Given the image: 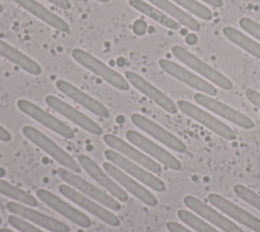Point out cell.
Returning <instances> with one entry per match:
<instances>
[{
	"label": "cell",
	"instance_id": "37",
	"mask_svg": "<svg viewBox=\"0 0 260 232\" xmlns=\"http://www.w3.org/2000/svg\"><path fill=\"white\" fill-rule=\"evenodd\" d=\"M11 139H12L11 133L7 129H5L3 126L0 125V140L7 142V141H10Z\"/></svg>",
	"mask_w": 260,
	"mask_h": 232
},
{
	"label": "cell",
	"instance_id": "9",
	"mask_svg": "<svg viewBox=\"0 0 260 232\" xmlns=\"http://www.w3.org/2000/svg\"><path fill=\"white\" fill-rule=\"evenodd\" d=\"M6 209L13 215H16L22 219L30 221L51 232H70L69 226L65 223L45 215L32 208H28L23 204L17 201H7Z\"/></svg>",
	"mask_w": 260,
	"mask_h": 232
},
{
	"label": "cell",
	"instance_id": "25",
	"mask_svg": "<svg viewBox=\"0 0 260 232\" xmlns=\"http://www.w3.org/2000/svg\"><path fill=\"white\" fill-rule=\"evenodd\" d=\"M150 3H152L154 6L158 7L160 10L165 11L167 14L171 15L173 19L175 18L176 21H178L180 24H183L187 28L198 32L200 31V23L191 15L186 13L184 10L173 4L170 0H148Z\"/></svg>",
	"mask_w": 260,
	"mask_h": 232
},
{
	"label": "cell",
	"instance_id": "17",
	"mask_svg": "<svg viewBox=\"0 0 260 232\" xmlns=\"http://www.w3.org/2000/svg\"><path fill=\"white\" fill-rule=\"evenodd\" d=\"M77 161L83 170L98 183H100L107 191H109L115 198L125 202L128 200L127 192L115 181L113 180L108 173H105L102 168L88 156L78 155Z\"/></svg>",
	"mask_w": 260,
	"mask_h": 232
},
{
	"label": "cell",
	"instance_id": "31",
	"mask_svg": "<svg viewBox=\"0 0 260 232\" xmlns=\"http://www.w3.org/2000/svg\"><path fill=\"white\" fill-rule=\"evenodd\" d=\"M234 192L244 201L260 211V195L255 191L243 184H236L234 186Z\"/></svg>",
	"mask_w": 260,
	"mask_h": 232
},
{
	"label": "cell",
	"instance_id": "21",
	"mask_svg": "<svg viewBox=\"0 0 260 232\" xmlns=\"http://www.w3.org/2000/svg\"><path fill=\"white\" fill-rule=\"evenodd\" d=\"M125 78L136 90H138L144 96H146L147 98L152 100L156 105H158L165 111H167L171 114H176L178 112L177 104H175L169 97H167L165 94H162L158 89H156L154 85H152L150 82H148L146 79H144L139 74H137L133 71H126Z\"/></svg>",
	"mask_w": 260,
	"mask_h": 232
},
{
	"label": "cell",
	"instance_id": "6",
	"mask_svg": "<svg viewBox=\"0 0 260 232\" xmlns=\"http://www.w3.org/2000/svg\"><path fill=\"white\" fill-rule=\"evenodd\" d=\"M58 189L62 195H64L77 206L83 208L85 211L89 212L91 215L105 222L106 224L112 227H118L120 225V220L117 216L111 213L108 209L102 207V205L95 202V200L90 199L80 191H77V189L67 184H60L58 186Z\"/></svg>",
	"mask_w": 260,
	"mask_h": 232
},
{
	"label": "cell",
	"instance_id": "39",
	"mask_svg": "<svg viewBox=\"0 0 260 232\" xmlns=\"http://www.w3.org/2000/svg\"><path fill=\"white\" fill-rule=\"evenodd\" d=\"M203 2L207 3L208 5L212 6V7H215V8H218V7H221L223 5V2L222 0H202Z\"/></svg>",
	"mask_w": 260,
	"mask_h": 232
},
{
	"label": "cell",
	"instance_id": "8",
	"mask_svg": "<svg viewBox=\"0 0 260 232\" xmlns=\"http://www.w3.org/2000/svg\"><path fill=\"white\" fill-rule=\"evenodd\" d=\"M17 108L27 116L31 117L36 121L40 122L47 128L53 130L54 132L58 133L59 135L65 137V138H73L74 137V131L71 127H69L67 124L53 116L52 114L46 112L36 104L31 103L30 101L20 99L16 103Z\"/></svg>",
	"mask_w": 260,
	"mask_h": 232
},
{
	"label": "cell",
	"instance_id": "43",
	"mask_svg": "<svg viewBox=\"0 0 260 232\" xmlns=\"http://www.w3.org/2000/svg\"><path fill=\"white\" fill-rule=\"evenodd\" d=\"M3 10H4V7H3V5L0 3V13H1Z\"/></svg>",
	"mask_w": 260,
	"mask_h": 232
},
{
	"label": "cell",
	"instance_id": "27",
	"mask_svg": "<svg viewBox=\"0 0 260 232\" xmlns=\"http://www.w3.org/2000/svg\"><path fill=\"white\" fill-rule=\"evenodd\" d=\"M223 36L235 45L250 53L252 56L260 60V44L244 35L242 32L233 26H224L222 28Z\"/></svg>",
	"mask_w": 260,
	"mask_h": 232
},
{
	"label": "cell",
	"instance_id": "2",
	"mask_svg": "<svg viewBox=\"0 0 260 232\" xmlns=\"http://www.w3.org/2000/svg\"><path fill=\"white\" fill-rule=\"evenodd\" d=\"M71 55L77 63H79L81 66L85 67L92 73L96 74L98 76L102 77L105 81H107L114 88L120 91L129 90V82L124 76H122L120 73H118L117 71H115L114 69H112L107 64L96 59L89 53L81 49L75 48L72 50Z\"/></svg>",
	"mask_w": 260,
	"mask_h": 232
},
{
	"label": "cell",
	"instance_id": "5",
	"mask_svg": "<svg viewBox=\"0 0 260 232\" xmlns=\"http://www.w3.org/2000/svg\"><path fill=\"white\" fill-rule=\"evenodd\" d=\"M104 155L111 163L115 164L118 168L124 170L126 173H128L131 176H133L134 178L138 179L140 182L147 185L151 189L158 191V192L166 191L167 187L162 180H160L158 177L152 175L150 172H148L144 168L138 166L133 161L126 159V157H124L120 153L108 149L104 152Z\"/></svg>",
	"mask_w": 260,
	"mask_h": 232
},
{
	"label": "cell",
	"instance_id": "24",
	"mask_svg": "<svg viewBox=\"0 0 260 232\" xmlns=\"http://www.w3.org/2000/svg\"><path fill=\"white\" fill-rule=\"evenodd\" d=\"M0 55L32 75H39L42 73L41 66L35 60L24 55L23 53H21L14 47L10 46L9 44L5 43L1 39H0Z\"/></svg>",
	"mask_w": 260,
	"mask_h": 232
},
{
	"label": "cell",
	"instance_id": "34",
	"mask_svg": "<svg viewBox=\"0 0 260 232\" xmlns=\"http://www.w3.org/2000/svg\"><path fill=\"white\" fill-rule=\"evenodd\" d=\"M245 95H246L247 99H248L254 106H256V107L260 110V94H259L257 91H255V90H253V89H251V88H248V89H246V91H245Z\"/></svg>",
	"mask_w": 260,
	"mask_h": 232
},
{
	"label": "cell",
	"instance_id": "14",
	"mask_svg": "<svg viewBox=\"0 0 260 232\" xmlns=\"http://www.w3.org/2000/svg\"><path fill=\"white\" fill-rule=\"evenodd\" d=\"M125 135L131 143H133L134 146H136L137 148H139L140 150H142L143 152H145L146 154H148L149 156L164 164L166 167L174 171L181 170L182 164L176 157H174L172 154H170L156 143L152 142L139 132L129 129L126 131Z\"/></svg>",
	"mask_w": 260,
	"mask_h": 232
},
{
	"label": "cell",
	"instance_id": "16",
	"mask_svg": "<svg viewBox=\"0 0 260 232\" xmlns=\"http://www.w3.org/2000/svg\"><path fill=\"white\" fill-rule=\"evenodd\" d=\"M184 205L193 211L198 216L207 220L209 223L213 224L217 228L221 229L224 232H244L242 228L236 225L234 222L230 221L226 217L219 214L213 208L207 206L199 198L193 195H186L183 199Z\"/></svg>",
	"mask_w": 260,
	"mask_h": 232
},
{
	"label": "cell",
	"instance_id": "13",
	"mask_svg": "<svg viewBox=\"0 0 260 232\" xmlns=\"http://www.w3.org/2000/svg\"><path fill=\"white\" fill-rule=\"evenodd\" d=\"M45 102L50 108H52L53 110H55L56 112L64 116L65 118L69 119L70 121H72L73 123H75L76 125L84 129L85 131L93 135H101L103 133V128L98 123H95L89 117L79 112L78 110H76L66 102L62 101L61 99L55 96L49 95L45 98Z\"/></svg>",
	"mask_w": 260,
	"mask_h": 232
},
{
	"label": "cell",
	"instance_id": "35",
	"mask_svg": "<svg viewBox=\"0 0 260 232\" xmlns=\"http://www.w3.org/2000/svg\"><path fill=\"white\" fill-rule=\"evenodd\" d=\"M166 227L170 232H193V231L187 229L186 227H184L183 225H181L177 222H174V221L168 222L166 224Z\"/></svg>",
	"mask_w": 260,
	"mask_h": 232
},
{
	"label": "cell",
	"instance_id": "10",
	"mask_svg": "<svg viewBox=\"0 0 260 232\" xmlns=\"http://www.w3.org/2000/svg\"><path fill=\"white\" fill-rule=\"evenodd\" d=\"M159 67L170 74L171 76L177 78L178 80L186 83L187 85L199 91L202 94H205L207 96L213 97L217 95V90L209 82L204 80L203 78L197 76L193 72L185 69L181 65L169 60L161 58L158 60Z\"/></svg>",
	"mask_w": 260,
	"mask_h": 232
},
{
	"label": "cell",
	"instance_id": "7",
	"mask_svg": "<svg viewBox=\"0 0 260 232\" xmlns=\"http://www.w3.org/2000/svg\"><path fill=\"white\" fill-rule=\"evenodd\" d=\"M177 107L184 114L191 117L195 121L203 124L208 129L218 134L219 136L229 140H234L237 138V133L234 129H232L230 126L222 123L221 121H219L217 118L213 117L211 114L207 113L206 111L191 104L190 102H187L185 100H179L177 102Z\"/></svg>",
	"mask_w": 260,
	"mask_h": 232
},
{
	"label": "cell",
	"instance_id": "12",
	"mask_svg": "<svg viewBox=\"0 0 260 232\" xmlns=\"http://www.w3.org/2000/svg\"><path fill=\"white\" fill-rule=\"evenodd\" d=\"M131 121L135 126L142 129L144 132L148 133L173 151L181 154L187 152V146L181 139L145 116L139 113H134L131 115Z\"/></svg>",
	"mask_w": 260,
	"mask_h": 232
},
{
	"label": "cell",
	"instance_id": "1",
	"mask_svg": "<svg viewBox=\"0 0 260 232\" xmlns=\"http://www.w3.org/2000/svg\"><path fill=\"white\" fill-rule=\"evenodd\" d=\"M21 131H22V134L28 140H30L34 144L42 149L44 152H46L50 157H52L55 161H57L63 167H66V169L74 173H80L81 169L77 161L73 159L68 153H66L56 142H54L51 138H49L47 135L42 133L40 130L36 129L32 126L25 125L21 128Z\"/></svg>",
	"mask_w": 260,
	"mask_h": 232
},
{
	"label": "cell",
	"instance_id": "19",
	"mask_svg": "<svg viewBox=\"0 0 260 232\" xmlns=\"http://www.w3.org/2000/svg\"><path fill=\"white\" fill-rule=\"evenodd\" d=\"M207 198L214 208L218 209L230 218L243 224L254 232H260V220L254 217L249 212L245 211L244 209L240 208L236 204L232 202L231 200L217 193H209L207 195Z\"/></svg>",
	"mask_w": 260,
	"mask_h": 232
},
{
	"label": "cell",
	"instance_id": "38",
	"mask_svg": "<svg viewBox=\"0 0 260 232\" xmlns=\"http://www.w3.org/2000/svg\"><path fill=\"white\" fill-rule=\"evenodd\" d=\"M133 30H134V32H135L136 34L142 35V34H144V32H145V30H146V24H145L144 21L138 20V21H136V22L134 23Z\"/></svg>",
	"mask_w": 260,
	"mask_h": 232
},
{
	"label": "cell",
	"instance_id": "36",
	"mask_svg": "<svg viewBox=\"0 0 260 232\" xmlns=\"http://www.w3.org/2000/svg\"><path fill=\"white\" fill-rule=\"evenodd\" d=\"M47 1L64 10H68L71 8V3L69 0H47Z\"/></svg>",
	"mask_w": 260,
	"mask_h": 232
},
{
	"label": "cell",
	"instance_id": "41",
	"mask_svg": "<svg viewBox=\"0 0 260 232\" xmlns=\"http://www.w3.org/2000/svg\"><path fill=\"white\" fill-rule=\"evenodd\" d=\"M0 232H14V231H12V230H10L8 228H1Z\"/></svg>",
	"mask_w": 260,
	"mask_h": 232
},
{
	"label": "cell",
	"instance_id": "40",
	"mask_svg": "<svg viewBox=\"0 0 260 232\" xmlns=\"http://www.w3.org/2000/svg\"><path fill=\"white\" fill-rule=\"evenodd\" d=\"M186 42H187L188 44H190V45L195 44V43L197 42V37H196V35H194V34L188 35L187 38H186Z\"/></svg>",
	"mask_w": 260,
	"mask_h": 232
},
{
	"label": "cell",
	"instance_id": "44",
	"mask_svg": "<svg viewBox=\"0 0 260 232\" xmlns=\"http://www.w3.org/2000/svg\"><path fill=\"white\" fill-rule=\"evenodd\" d=\"M2 224V219H1V217H0V225Z\"/></svg>",
	"mask_w": 260,
	"mask_h": 232
},
{
	"label": "cell",
	"instance_id": "28",
	"mask_svg": "<svg viewBox=\"0 0 260 232\" xmlns=\"http://www.w3.org/2000/svg\"><path fill=\"white\" fill-rule=\"evenodd\" d=\"M0 193L28 207L34 208L38 206V199L34 195L2 179H0Z\"/></svg>",
	"mask_w": 260,
	"mask_h": 232
},
{
	"label": "cell",
	"instance_id": "11",
	"mask_svg": "<svg viewBox=\"0 0 260 232\" xmlns=\"http://www.w3.org/2000/svg\"><path fill=\"white\" fill-rule=\"evenodd\" d=\"M194 100L197 104L203 106L204 108L210 110L211 112L223 117L224 119L244 129H251L254 127V122L251 118L225 105L224 103L213 99L210 96L202 93H197L194 95Z\"/></svg>",
	"mask_w": 260,
	"mask_h": 232
},
{
	"label": "cell",
	"instance_id": "29",
	"mask_svg": "<svg viewBox=\"0 0 260 232\" xmlns=\"http://www.w3.org/2000/svg\"><path fill=\"white\" fill-rule=\"evenodd\" d=\"M177 215H178V218L183 223H185L187 226H189L196 232H219L210 224L203 221L200 217L196 216L195 214L187 210H179Z\"/></svg>",
	"mask_w": 260,
	"mask_h": 232
},
{
	"label": "cell",
	"instance_id": "18",
	"mask_svg": "<svg viewBox=\"0 0 260 232\" xmlns=\"http://www.w3.org/2000/svg\"><path fill=\"white\" fill-rule=\"evenodd\" d=\"M104 170L124 189L128 190L130 193H132L134 196H136L139 200L144 202L145 205L149 207H155L157 205L156 197L148 191L145 187H143L140 183L136 182L134 179H132L129 175H127L125 172H123L120 168L113 165L110 162L103 163Z\"/></svg>",
	"mask_w": 260,
	"mask_h": 232
},
{
	"label": "cell",
	"instance_id": "42",
	"mask_svg": "<svg viewBox=\"0 0 260 232\" xmlns=\"http://www.w3.org/2000/svg\"><path fill=\"white\" fill-rule=\"evenodd\" d=\"M96 1H99L101 3H108L110 0H96Z\"/></svg>",
	"mask_w": 260,
	"mask_h": 232
},
{
	"label": "cell",
	"instance_id": "22",
	"mask_svg": "<svg viewBox=\"0 0 260 232\" xmlns=\"http://www.w3.org/2000/svg\"><path fill=\"white\" fill-rule=\"evenodd\" d=\"M55 85L59 92H61L62 94H64L65 96L73 100L74 102L78 103L79 105H81L83 108L87 109L94 115L104 119H107L110 117L111 113L106 106H104L102 103H100L92 97L88 96L81 90L77 89L73 84L69 83L68 81L63 79H58Z\"/></svg>",
	"mask_w": 260,
	"mask_h": 232
},
{
	"label": "cell",
	"instance_id": "26",
	"mask_svg": "<svg viewBox=\"0 0 260 232\" xmlns=\"http://www.w3.org/2000/svg\"><path fill=\"white\" fill-rule=\"evenodd\" d=\"M129 4L139 12L145 14L146 16L152 18L159 24L171 28V30H178L180 23L173 19L172 17L166 15L162 11L158 10L157 8L151 6L150 4L142 1V0H129Z\"/></svg>",
	"mask_w": 260,
	"mask_h": 232
},
{
	"label": "cell",
	"instance_id": "20",
	"mask_svg": "<svg viewBox=\"0 0 260 232\" xmlns=\"http://www.w3.org/2000/svg\"><path fill=\"white\" fill-rule=\"evenodd\" d=\"M104 141L112 149H114L116 152L120 153L124 157H127L129 160L139 164L141 167L145 168L146 170L154 173V174H160L161 173V167L160 165L144 155L142 152L136 150L120 137L114 135V134H105L104 135Z\"/></svg>",
	"mask_w": 260,
	"mask_h": 232
},
{
	"label": "cell",
	"instance_id": "23",
	"mask_svg": "<svg viewBox=\"0 0 260 232\" xmlns=\"http://www.w3.org/2000/svg\"><path fill=\"white\" fill-rule=\"evenodd\" d=\"M16 4L20 7L35 15L36 17L40 18L50 26L62 32L68 33L70 31L69 24L63 20L61 17L50 11L48 8L43 6L41 3L37 2L36 0H13Z\"/></svg>",
	"mask_w": 260,
	"mask_h": 232
},
{
	"label": "cell",
	"instance_id": "32",
	"mask_svg": "<svg viewBox=\"0 0 260 232\" xmlns=\"http://www.w3.org/2000/svg\"><path fill=\"white\" fill-rule=\"evenodd\" d=\"M7 221L13 228L18 230L19 232H44L37 228L36 226H34L32 224H29L27 221L13 214L8 216Z\"/></svg>",
	"mask_w": 260,
	"mask_h": 232
},
{
	"label": "cell",
	"instance_id": "15",
	"mask_svg": "<svg viewBox=\"0 0 260 232\" xmlns=\"http://www.w3.org/2000/svg\"><path fill=\"white\" fill-rule=\"evenodd\" d=\"M37 196L45 205L56 211L58 214L62 215L72 223L76 224L81 228H88L91 226V220L82 212L73 208L54 193L50 192L47 189H38Z\"/></svg>",
	"mask_w": 260,
	"mask_h": 232
},
{
	"label": "cell",
	"instance_id": "3",
	"mask_svg": "<svg viewBox=\"0 0 260 232\" xmlns=\"http://www.w3.org/2000/svg\"><path fill=\"white\" fill-rule=\"evenodd\" d=\"M173 55L181 62L192 68L194 71L198 72L203 77L207 78L214 84L218 85L222 90L230 91L233 89L232 81L222 73L211 67L209 64L203 62L201 59L187 51L185 48L175 45L172 47Z\"/></svg>",
	"mask_w": 260,
	"mask_h": 232
},
{
	"label": "cell",
	"instance_id": "4",
	"mask_svg": "<svg viewBox=\"0 0 260 232\" xmlns=\"http://www.w3.org/2000/svg\"><path fill=\"white\" fill-rule=\"evenodd\" d=\"M57 173L59 177L68 183L70 186L74 187L75 189L79 190L84 195H87L91 197L93 200L102 204L106 208H109L112 211H120L121 205L120 202L115 199L113 196H111L109 193L103 191L95 185L89 183L85 179L81 178L77 175V173H74L68 169L65 168H59L57 170Z\"/></svg>",
	"mask_w": 260,
	"mask_h": 232
},
{
	"label": "cell",
	"instance_id": "30",
	"mask_svg": "<svg viewBox=\"0 0 260 232\" xmlns=\"http://www.w3.org/2000/svg\"><path fill=\"white\" fill-rule=\"evenodd\" d=\"M173 1L181 5L182 7H184L191 13H193L194 15L204 20H210L212 18L211 10L196 0H173Z\"/></svg>",
	"mask_w": 260,
	"mask_h": 232
},
{
	"label": "cell",
	"instance_id": "33",
	"mask_svg": "<svg viewBox=\"0 0 260 232\" xmlns=\"http://www.w3.org/2000/svg\"><path fill=\"white\" fill-rule=\"evenodd\" d=\"M239 24L245 32L260 41V24L258 22L248 17H242L239 20Z\"/></svg>",
	"mask_w": 260,
	"mask_h": 232
}]
</instances>
